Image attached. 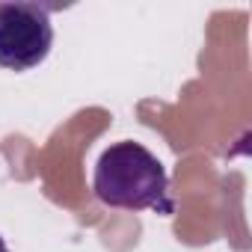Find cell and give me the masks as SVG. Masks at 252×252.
<instances>
[{"label": "cell", "mask_w": 252, "mask_h": 252, "mask_svg": "<svg viewBox=\"0 0 252 252\" xmlns=\"http://www.w3.org/2000/svg\"><path fill=\"white\" fill-rule=\"evenodd\" d=\"M54 45V24L48 6L0 3V68L30 71L48 60Z\"/></svg>", "instance_id": "2"}, {"label": "cell", "mask_w": 252, "mask_h": 252, "mask_svg": "<svg viewBox=\"0 0 252 252\" xmlns=\"http://www.w3.org/2000/svg\"><path fill=\"white\" fill-rule=\"evenodd\" d=\"M0 252H9V246H6V240L0 237Z\"/></svg>", "instance_id": "3"}, {"label": "cell", "mask_w": 252, "mask_h": 252, "mask_svg": "<svg viewBox=\"0 0 252 252\" xmlns=\"http://www.w3.org/2000/svg\"><path fill=\"white\" fill-rule=\"evenodd\" d=\"M166 187L169 178L163 163L134 140L104 149L92 175L95 199L125 211H146V208L169 211Z\"/></svg>", "instance_id": "1"}]
</instances>
